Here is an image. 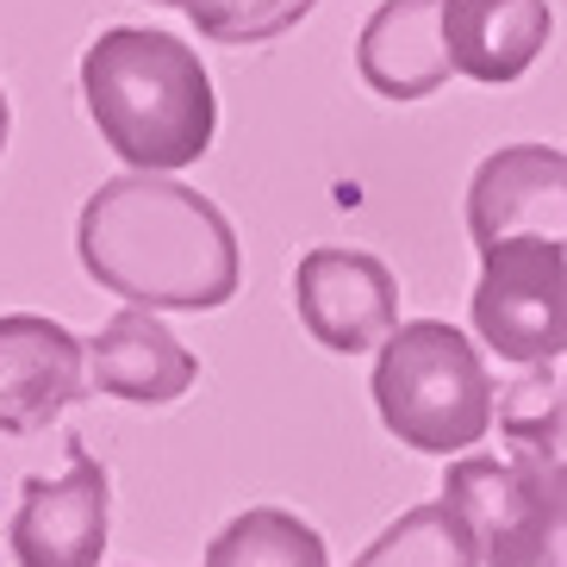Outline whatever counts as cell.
I'll list each match as a JSON object with an SVG mask.
<instances>
[{"instance_id": "cell-1", "label": "cell", "mask_w": 567, "mask_h": 567, "mask_svg": "<svg viewBox=\"0 0 567 567\" xmlns=\"http://www.w3.org/2000/svg\"><path fill=\"white\" fill-rule=\"evenodd\" d=\"M467 237L481 281L467 293L474 337L512 368L567 355V151L505 144L467 182Z\"/></svg>"}, {"instance_id": "cell-2", "label": "cell", "mask_w": 567, "mask_h": 567, "mask_svg": "<svg viewBox=\"0 0 567 567\" xmlns=\"http://www.w3.org/2000/svg\"><path fill=\"white\" fill-rule=\"evenodd\" d=\"M75 256L101 293L137 312H218L244 287L231 218L168 175H113L75 218Z\"/></svg>"}, {"instance_id": "cell-3", "label": "cell", "mask_w": 567, "mask_h": 567, "mask_svg": "<svg viewBox=\"0 0 567 567\" xmlns=\"http://www.w3.org/2000/svg\"><path fill=\"white\" fill-rule=\"evenodd\" d=\"M82 106L132 175L200 163L218 132V94L200 51L151 25H106L82 51Z\"/></svg>"}, {"instance_id": "cell-4", "label": "cell", "mask_w": 567, "mask_h": 567, "mask_svg": "<svg viewBox=\"0 0 567 567\" xmlns=\"http://www.w3.org/2000/svg\"><path fill=\"white\" fill-rule=\"evenodd\" d=\"M368 393H374L386 436L443 462L474 455V443H486L499 417V386L486 374L481 343L443 318H405L374 355Z\"/></svg>"}, {"instance_id": "cell-5", "label": "cell", "mask_w": 567, "mask_h": 567, "mask_svg": "<svg viewBox=\"0 0 567 567\" xmlns=\"http://www.w3.org/2000/svg\"><path fill=\"white\" fill-rule=\"evenodd\" d=\"M443 499L474 524L481 567H567V455L505 443L462 455L443 474Z\"/></svg>"}, {"instance_id": "cell-6", "label": "cell", "mask_w": 567, "mask_h": 567, "mask_svg": "<svg viewBox=\"0 0 567 567\" xmlns=\"http://www.w3.org/2000/svg\"><path fill=\"white\" fill-rule=\"evenodd\" d=\"M113 530V474L82 436L69 443L63 474H25L7 549L19 567H101Z\"/></svg>"}, {"instance_id": "cell-7", "label": "cell", "mask_w": 567, "mask_h": 567, "mask_svg": "<svg viewBox=\"0 0 567 567\" xmlns=\"http://www.w3.org/2000/svg\"><path fill=\"white\" fill-rule=\"evenodd\" d=\"M293 312L318 350L362 355L400 331V281L381 256L318 244L293 268Z\"/></svg>"}, {"instance_id": "cell-8", "label": "cell", "mask_w": 567, "mask_h": 567, "mask_svg": "<svg viewBox=\"0 0 567 567\" xmlns=\"http://www.w3.org/2000/svg\"><path fill=\"white\" fill-rule=\"evenodd\" d=\"M87 393V337L44 312H0V436H44Z\"/></svg>"}, {"instance_id": "cell-9", "label": "cell", "mask_w": 567, "mask_h": 567, "mask_svg": "<svg viewBox=\"0 0 567 567\" xmlns=\"http://www.w3.org/2000/svg\"><path fill=\"white\" fill-rule=\"evenodd\" d=\"M200 381V355L168 331L156 312H113L87 337V386L125 405H175Z\"/></svg>"}, {"instance_id": "cell-10", "label": "cell", "mask_w": 567, "mask_h": 567, "mask_svg": "<svg viewBox=\"0 0 567 567\" xmlns=\"http://www.w3.org/2000/svg\"><path fill=\"white\" fill-rule=\"evenodd\" d=\"M355 75L381 101H424L455 75L443 44V0H381L355 38Z\"/></svg>"}, {"instance_id": "cell-11", "label": "cell", "mask_w": 567, "mask_h": 567, "mask_svg": "<svg viewBox=\"0 0 567 567\" xmlns=\"http://www.w3.org/2000/svg\"><path fill=\"white\" fill-rule=\"evenodd\" d=\"M555 13L549 0H443V44L455 75L481 87H505L530 75V63L549 51Z\"/></svg>"}, {"instance_id": "cell-12", "label": "cell", "mask_w": 567, "mask_h": 567, "mask_svg": "<svg viewBox=\"0 0 567 567\" xmlns=\"http://www.w3.org/2000/svg\"><path fill=\"white\" fill-rule=\"evenodd\" d=\"M200 567H331L318 524L287 505H250L206 543Z\"/></svg>"}, {"instance_id": "cell-13", "label": "cell", "mask_w": 567, "mask_h": 567, "mask_svg": "<svg viewBox=\"0 0 567 567\" xmlns=\"http://www.w3.org/2000/svg\"><path fill=\"white\" fill-rule=\"evenodd\" d=\"M350 567H481V536L450 499L400 512Z\"/></svg>"}, {"instance_id": "cell-14", "label": "cell", "mask_w": 567, "mask_h": 567, "mask_svg": "<svg viewBox=\"0 0 567 567\" xmlns=\"http://www.w3.org/2000/svg\"><path fill=\"white\" fill-rule=\"evenodd\" d=\"M151 7H175L206 44H268V38L293 32L318 0H151Z\"/></svg>"}, {"instance_id": "cell-15", "label": "cell", "mask_w": 567, "mask_h": 567, "mask_svg": "<svg viewBox=\"0 0 567 567\" xmlns=\"http://www.w3.org/2000/svg\"><path fill=\"white\" fill-rule=\"evenodd\" d=\"M499 431L505 443H536V450L567 455V374L561 381H524L499 400Z\"/></svg>"}, {"instance_id": "cell-16", "label": "cell", "mask_w": 567, "mask_h": 567, "mask_svg": "<svg viewBox=\"0 0 567 567\" xmlns=\"http://www.w3.org/2000/svg\"><path fill=\"white\" fill-rule=\"evenodd\" d=\"M7 132H13V106H7V94H0V156H7Z\"/></svg>"}]
</instances>
